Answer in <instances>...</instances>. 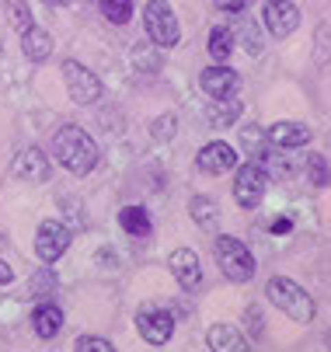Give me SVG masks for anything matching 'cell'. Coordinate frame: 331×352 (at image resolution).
<instances>
[{
  "mask_svg": "<svg viewBox=\"0 0 331 352\" xmlns=\"http://www.w3.org/2000/svg\"><path fill=\"white\" fill-rule=\"evenodd\" d=\"M174 129H178V119H174V116H161V119L154 122V136H157V140H171Z\"/></svg>",
  "mask_w": 331,
  "mask_h": 352,
  "instance_id": "obj_28",
  "label": "cell"
},
{
  "mask_svg": "<svg viewBox=\"0 0 331 352\" xmlns=\"http://www.w3.org/2000/svg\"><path fill=\"white\" fill-rule=\"evenodd\" d=\"M199 87L209 98H227V94L238 91V74H233L230 67H206L199 74Z\"/></svg>",
  "mask_w": 331,
  "mask_h": 352,
  "instance_id": "obj_13",
  "label": "cell"
},
{
  "mask_svg": "<svg viewBox=\"0 0 331 352\" xmlns=\"http://www.w3.org/2000/svg\"><path fill=\"white\" fill-rule=\"evenodd\" d=\"M241 140H244V146H248V154H251L255 161H265V157H269V146H265V136L258 133V126H255V122L241 129Z\"/></svg>",
  "mask_w": 331,
  "mask_h": 352,
  "instance_id": "obj_24",
  "label": "cell"
},
{
  "mask_svg": "<svg viewBox=\"0 0 331 352\" xmlns=\"http://www.w3.org/2000/svg\"><path fill=\"white\" fill-rule=\"evenodd\" d=\"M262 18H265V28L272 38H290L300 28V8L293 0H269Z\"/></svg>",
  "mask_w": 331,
  "mask_h": 352,
  "instance_id": "obj_8",
  "label": "cell"
},
{
  "mask_svg": "<svg viewBox=\"0 0 331 352\" xmlns=\"http://www.w3.org/2000/svg\"><path fill=\"white\" fill-rule=\"evenodd\" d=\"M136 328H139V335H144V342L164 345L174 335V314H168L164 307L147 304V307H139V314H136Z\"/></svg>",
  "mask_w": 331,
  "mask_h": 352,
  "instance_id": "obj_9",
  "label": "cell"
},
{
  "mask_svg": "<svg viewBox=\"0 0 331 352\" xmlns=\"http://www.w3.org/2000/svg\"><path fill=\"white\" fill-rule=\"evenodd\" d=\"M230 53H233V32L223 28V25H216V28L209 32V56H213L216 63H227Z\"/></svg>",
  "mask_w": 331,
  "mask_h": 352,
  "instance_id": "obj_21",
  "label": "cell"
},
{
  "mask_svg": "<svg viewBox=\"0 0 331 352\" xmlns=\"http://www.w3.org/2000/svg\"><path fill=\"white\" fill-rule=\"evenodd\" d=\"M67 248H70V227L60 223V220H42L38 223V234H35V255L38 262L45 265H53L67 255Z\"/></svg>",
  "mask_w": 331,
  "mask_h": 352,
  "instance_id": "obj_6",
  "label": "cell"
},
{
  "mask_svg": "<svg viewBox=\"0 0 331 352\" xmlns=\"http://www.w3.org/2000/svg\"><path fill=\"white\" fill-rule=\"evenodd\" d=\"M53 157L70 171V175H91L94 168H98V143H94L87 136V129L80 126H60L53 133Z\"/></svg>",
  "mask_w": 331,
  "mask_h": 352,
  "instance_id": "obj_1",
  "label": "cell"
},
{
  "mask_svg": "<svg viewBox=\"0 0 331 352\" xmlns=\"http://www.w3.org/2000/svg\"><path fill=\"white\" fill-rule=\"evenodd\" d=\"M269 188V171L262 161H248L238 164V178H233V199H238L241 210H255Z\"/></svg>",
  "mask_w": 331,
  "mask_h": 352,
  "instance_id": "obj_5",
  "label": "cell"
},
{
  "mask_svg": "<svg viewBox=\"0 0 331 352\" xmlns=\"http://www.w3.org/2000/svg\"><path fill=\"white\" fill-rule=\"evenodd\" d=\"M310 136H314V129L310 126H304V122H275V126H269V133H265V140L272 143V146H307L310 143Z\"/></svg>",
  "mask_w": 331,
  "mask_h": 352,
  "instance_id": "obj_12",
  "label": "cell"
},
{
  "mask_svg": "<svg viewBox=\"0 0 331 352\" xmlns=\"http://www.w3.org/2000/svg\"><path fill=\"white\" fill-rule=\"evenodd\" d=\"M63 80H67V91H70V98L77 105H94L102 98V80L77 60L63 63Z\"/></svg>",
  "mask_w": 331,
  "mask_h": 352,
  "instance_id": "obj_7",
  "label": "cell"
},
{
  "mask_svg": "<svg viewBox=\"0 0 331 352\" xmlns=\"http://www.w3.org/2000/svg\"><path fill=\"white\" fill-rule=\"evenodd\" d=\"M265 296H269L290 321H297V324H310V321H314V311H317V307H314V296H310L304 286H297L293 279H286V276L269 279Z\"/></svg>",
  "mask_w": 331,
  "mask_h": 352,
  "instance_id": "obj_2",
  "label": "cell"
},
{
  "mask_svg": "<svg viewBox=\"0 0 331 352\" xmlns=\"http://www.w3.org/2000/svg\"><path fill=\"white\" fill-rule=\"evenodd\" d=\"M241 102L233 94H227V98H213L209 102V109H206V119H209V126L213 129H227V126H233L241 119Z\"/></svg>",
  "mask_w": 331,
  "mask_h": 352,
  "instance_id": "obj_15",
  "label": "cell"
},
{
  "mask_svg": "<svg viewBox=\"0 0 331 352\" xmlns=\"http://www.w3.org/2000/svg\"><path fill=\"white\" fill-rule=\"evenodd\" d=\"M73 352H115V345L105 342V338H98V335H80L73 342Z\"/></svg>",
  "mask_w": 331,
  "mask_h": 352,
  "instance_id": "obj_27",
  "label": "cell"
},
{
  "mask_svg": "<svg viewBox=\"0 0 331 352\" xmlns=\"http://www.w3.org/2000/svg\"><path fill=\"white\" fill-rule=\"evenodd\" d=\"M188 213H192V220L199 223V227H216V220H220V210H216V203L209 195H196L192 203H188Z\"/></svg>",
  "mask_w": 331,
  "mask_h": 352,
  "instance_id": "obj_20",
  "label": "cell"
},
{
  "mask_svg": "<svg viewBox=\"0 0 331 352\" xmlns=\"http://www.w3.org/2000/svg\"><path fill=\"white\" fill-rule=\"evenodd\" d=\"M244 49H248L251 56H258V53H262V38H258V32H255L251 25L244 28Z\"/></svg>",
  "mask_w": 331,
  "mask_h": 352,
  "instance_id": "obj_30",
  "label": "cell"
},
{
  "mask_svg": "<svg viewBox=\"0 0 331 352\" xmlns=\"http://www.w3.org/2000/svg\"><path fill=\"white\" fill-rule=\"evenodd\" d=\"M98 8L109 25H126L133 18V0H98Z\"/></svg>",
  "mask_w": 331,
  "mask_h": 352,
  "instance_id": "obj_22",
  "label": "cell"
},
{
  "mask_svg": "<svg viewBox=\"0 0 331 352\" xmlns=\"http://www.w3.org/2000/svg\"><path fill=\"white\" fill-rule=\"evenodd\" d=\"M42 4H49V8H63V4H70V0H42Z\"/></svg>",
  "mask_w": 331,
  "mask_h": 352,
  "instance_id": "obj_33",
  "label": "cell"
},
{
  "mask_svg": "<svg viewBox=\"0 0 331 352\" xmlns=\"http://www.w3.org/2000/svg\"><path fill=\"white\" fill-rule=\"evenodd\" d=\"M269 230H272V234H290V230H293V220H290V217H279V220L269 223Z\"/></svg>",
  "mask_w": 331,
  "mask_h": 352,
  "instance_id": "obj_31",
  "label": "cell"
},
{
  "mask_svg": "<svg viewBox=\"0 0 331 352\" xmlns=\"http://www.w3.org/2000/svg\"><path fill=\"white\" fill-rule=\"evenodd\" d=\"M168 269H171V276L178 279V286L188 289V293H196V289L203 286V265H199V255H196V251H188V248L171 251Z\"/></svg>",
  "mask_w": 331,
  "mask_h": 352,
  "instance_id": "obj_10",
  "label": "cell"
},
{
  "mask_svg": "<svg viewBox=\"0 0 331 352\" xmlns=\"http://www.w3.org/2000/svg\"><path fill=\"white\" fill-rule=\"evenodd\" d=\"M206 342H209V352H248L244 335L233 328V324H213L209 335H206Z\"/></svg>",
  "mask_w": 331,
  "mask_h": 352,
  "instance_id": "obj_16",
  "label": "cell"
},
{
  "mask_svg": "<svg viewBox=\"0 0 331 352\" xmlns=\"http://www.w3.org/2000/svg\"><path fill=\"white\" fill-rule=\"evenodd\" d=\"M196 164H199L206 175H227V171L238 168V150H233L230 143H223V140H213V143H206V146L199 150Z\"/></svg>",
  "mask_w": 331,
  "mask_h": 352,
  "instance_id": "obj_11",
  "label": "cell"
},
{
  "mask_svg": "<svg viewBox=\"0 0 331 352\" xmlns=\"http://www.w3.org/2000/svg\"><path fill=\"white\" fill-rule=\"evenodd\" d=\"M213 4H216L223 14H244V11L255 4V0H213Z\"/></svg>",
  "mask_w": 331,
  "mask_h": 352,
  "instance_id": "obj_29",
  "label": "cell"
},
{
  "mask_svg": "<svg viewBox=\"0 0 331 352\" xmlns=\"http://www.w3.org/2000/svg\"><path fill=\"white\" fill-rule=\"evenodd\" d=\"M119 227L129 237H150V217L144 206H122L119 210Z\"/></svg>",
  "mask_w": 331,
  "mask_h": 352,
  "instance_id": "obj_19",
  "label": "cell"
},
{
  "mask_svg": "<svg viewBox=\"0 0 331 352\" xmlns=\"http://www.w3.org/2000/svg\"><path fill=\"white\" fill-rule=\"evenodd\" d=\"M11 283H14V269L0 258V286H11Z\"/></svg>",
  "mask_w": 331,
  "mask_h": 352,
  "instance_id": "obj_32",
  "label": "cell"
},
{
  "mask_svg": "<svg viewBox=\"0 0 331 352\" xmlns=\"http://www.w3.org/2000/svg\"><path fill=\"white\" fill-rule=\"evenodd\" d=\"M21 45H25V56L32 63H42V60L53 56V35L45 32V28H38V25H32V28L21 32Z\"/></svg>",
  "mask_w": 331,
  "mask_h": 352,
  "instance_id": "obj_17",
  "label": "cell"
},
{
  "mask_svg": "<svg viewBox=\"0 0 331 352\" xmlns=\"http://www.w3.org/2000/svg\"><path fill=\"white\" fill-rule=\"evenodd\" d=\"M56 286H60V279H56V272H53V269H38V272L32 276V283H28L32 296H53V293H56Z\"/></svg>",
  "mask_w": 331,
  "mask_h": 352,
  "instance_id": "obj_23",
  "label": "cell"
},
{
  "mask_svg": "<svg viewBox=\"0 0 331 352\" xmlns=\"http://www.w3.org/2000/svg\"><path fill=\"white\" fill-rule=\"evenodd\" d=\"M8 11H11V25H14L18 32H25V28L35 25V21H32V8L25 4V0H8Z\"/></svg>",
  "mask_w": 331,
  "mask_h": 352,
  "instance_id": "obj_26",
  "label": "cell"
},
{
  "mask_svg": "<svg viewBox=\"0 0 331 352\" xmlns=\"http://www.w3.org/2000/svg\"><path fill=\"white\" fill-rule=\"evenodd\" d=\"M144 25H147V35L154 38V45H161V49H171V45H178V38H181L174 8L168 4V0H147Z\"/></svg>",
  "mask_w": 331,
  "mask_h": 352,
  "instance_id": "obj_4",
  "label": "cell"
},
{
  "mask_svg": "<svg viewBox=\"0 0 331 352\" xmlns=\"http://www.w3.org/2000/svg\"><path fill=\"white\" fill-rule=\"evenodd\" d=\"M14 175L25 182H45L49 178V161L42 157V150H21V157L14 161Z\"/></svg>",
  "mask_w": 331,
  "mask_h": 352,
  "instance_id": "obj_18",
  "label": "cell"
},
{
  "mask_svg": "<svg viewBox=\"0 0 331 352\" xmlns=\"http://www.w3.org/2000/svg\"><path fill=\"white\" fill-rule=\"evenodd\" d=\"M213 258L220 265V272L230 279V283H248L255 276V255L248 251L244 241L230 237V234H220L213 241Z\"/></svg>",
  "mask_w": 331,
  "mask_h": 352,
  "instance_id": "obj_3",
  "label": "cell"
},
{
  "mask_svg": "<svg viewBox=\"0 0 331 352\" xmlns=\"http://www.w3.org/2000/svg\"><path fill=\"white\" fill-rule=\"evenodd\" d=\"M32 331L38 338H56L63 331V311L56 304H38L32 311Z\"/></svg>",
  "mask_w": 331,
  "mask_h": 352,
  "instance_id": "obj_14",
  "label": "cell"
},
{
  "mask_svg": "<svg viewBox=\"0 0 331 352\" xmlns=\"http://www.w3.org/2000/svg\"><path fill=\"white\" fill-rule=\"evenodd\" d=\"M307 178L314 188H328V161L324 154H310L307 157Z\"/></svg>",
  "mask_w": 331,
  "mask_h": 352,
  "instance_id": "obj_25",
  "label": "cell"
}]
</instances>
